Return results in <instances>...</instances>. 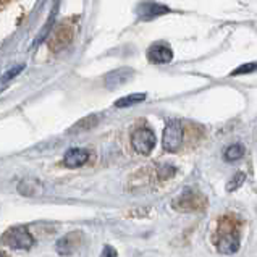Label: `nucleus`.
<instances>
[{
    "instance_id": "nucleus-7",
    "label": "nucleus",
    "mask_w": 257,
    "mask_h": 257,
    "mask_svg": "<svg viewBox=\"0 0 257 257\" xmlns=\"http://www.w3.org/2000/svg\"><path fill=\"white\" fill-rule=\"evenodd\" d=\"M87 160H89V152L81 148H73L65 152L63 164L68 168H78V167H83Z\"/></svg>"
},
{
    "instance_id": "nucleus-4",
    "label": "nucleus",
    "mask_w": 257,
    "mask_h": 257,
    "mask_svg": "<svg viewBox=\"0 0 257 257\" xmlns=\"http://www.w3.org/2000/svg\"><path fill=\"white\" fill-rule=\"evenodd\" d=\"M81 239H83V234L79 231H73L70 234H65L63 238L57 241V244H55L57 252L60 255H71L79 247V244H81Z\"/></svg>"
},
{
    "instance_id": "nucleus-10",
    "label": "nucleus",
    "mask_w": 257,
    "mask_h": 257,
    "mask_svg": "<svg viewBox=\"0 0 257 257\" xmlns=\"http://www.w3.org/2000/svg\"><path fill=\"white\" fill-rule=\"evenodd\" d=\"M133 75V70L130 68H120L116 71H112L110 75H107L105 78V84L108 87H116V86H121L123 83H126L128 79Z\"/></svg>"
},
{
    "instance_id": "nucleus-19",
    "label": "nucleus",
    "mask_w": 257,
    "mask_h": 257,
    "mask_svg": "<svg viewBox=\"0 0 257 257\" xmlns=\"http://www.w3.org/2000/svg\"><path fill=\"white\" fill-rule=\"evenodd\" d=\"M100 257H118V254H116V251L112 246H105L104 249H102Z\"/></svg>"
},
{
    "instance_id": "nucleus-20",
    "label": "nucleus",
    "mask_w": 257,
    "mask_h": 257,
    "mask_svg": "<svg viewBox=\"0 0 257 257\" xmlns=\"http://www.w3.org/2000/svg\"><path fill=\"white\" fill-rule=\"evenodd\" d=\"M0 257H4V255H2V252H0Z\"/></svg>"
},
{
    "instance_id": "nucleus-8",
    "label": "nucleus",
    "mask_w": 257,
    "mask_h": 257,
    "mask_svg": "<svg viewBox=\"0 0 257 257\" xmlns=\"http://www.w3.org/2000/svg\"><path fill=\"white\" fill-rule=\"evenodd\" d=\"M71 38H73L71 28L68 25H63L54 33L52 39H50L49 44H50V47H52V49H62L65 46H68V44L71 42Z\"/></svg>"
},
{
    "instance_id": "nucleus-16",
    "label": "nucleus",
    "mask_w": 257,
    "mask_h": 257,
    "mask_svg": "<svg viewBox=\"0 0 257 257\" xmlns=\"http://www.w3.org/2000/svg\"><path fill=\"white\" fill-rule=\"evenodd\" d=\"M257 71V62H251V63H243L239 65L238 68H234L231 71L230 76H239V75H247V73H252Z\"/></svg>"
},
{
    "instance_id": "nucleus-13",
    "label": "nucleus",
    "mask_w": 257,
    "mask_h": 257,
    "mask_svg": "<svg viewBox=\"0 0 257 257\" xmlns=\"http://www.w3.org/2000/svg\"><path fill=\"white\" fill-rule=\"evenodd\" d=\"M146 95L144 92H136V94H130V95H124V97H121V99H118L115 102V107H118V108H121V107H131V105H135V104H139V102H143V100H146Z\"/></svg>"
},
{
    "instance_id": "nucleus-18",
    "label": "nucleus",
    "mask_w": 257,
    "mask_h": 257,
    "mask_svg": "<svg viewBox=\"0 0 257 257\" xmlns=\"http://www.w3.org/2000/svg\"><path fill=\"white\" fill-rule=\"evenodd\" d=\"M173 173H175V167L173 165H162L159 168V178L160 180L170 178V176H173Z\"/></svg>"
},
{
    "instance_id": "nucleus-12",
    "label": "nucleus",
    "mask_w": 257,
    "mask_h": 257,
    "mask_svg": "<svg viewBox=\"0 0 257 257\" xmlns=\"http://www.w3.org/2000/svg\"><path fill=\"white\" fill-rule=\"evenodd\" d=\"M99 118L97 115H87L84 118H81L78 123H75L70 130V133H83V131H89L92 130L95 124H97Z\"/></svg>"
},
{
    "instance_id": "nucleus-3",
    "label": "nucleus",
    "mask_w": 257,
    "mask_h": 257,
    "mask_svg": "<svg viewBox=\"0 0 257 257\" xmlns=\"http://www.w3.org/2000/svg\"><path fill=\"white\" fill-rule=\"evenodd\" d=\"M131 144H133V149L138 154L148 156L154 149V146H156V135H154L149 128L136 130L133 136H131Z\"/></svg>"
},
{
    "instance_id": "nucleus-5",
    "label": "nucleus",
    "mask_w": 257,
    "mask_h": 257,
    "mask_svg": "<svg viewBox=\"0 0 257 257\" xmlns=\"http://www.w3.org/2000/svg\"><path fill=\"white\" fill-rule=\"evenodd\" d=\"M218 252L222 254H234L239 249V233L236 230H230L228 233H222L218 243H217Z\"/></svg>"
},
{
    "instance_id": "nucleus-17",
    "label": "nucleus",
    "mask_w": 257,
    "mask_h": 257,
    "mask_svg": "<svg viewBox=\"0 0 257 257\" xmlns=\"http://www.w3.org/2000/svg\"><path fill=\"white\" fill-rule=\"evenodd\" d=\"M244 180H246V175H244V173H236V175H234L233 178H231V181L228 183V185H226V189H228V191L238 189V188L244 183Z\"/></svg>"
},
{
    "instance_id": "nucleus-15",
    "label": "nucleus",
    "mask_w": 257,
    "mask_h": 257,
    "mask_svg": "<svg viewBox=\"0 0 257 257\" xmlns=\"http://www.w3.org/2000/svg\"><path fill=\"white\" fill-rule=\"evenodd\" d=\"M23 70H25V65H23V63H21V65H17V67H12V68L2 76V81H0V86L9 84V83L12 81V79H13V78H17Z\"/></svg>"
},
{
    "instance_id": "nucleus-9",
    "label": "nucleus",
    "mask_w": 257,
    "mask_h": 257,
    "mask_svg": "<svg viewBox=\"0 0 257 257\" xmlns=\"http://www.w3.org/2000/svg\"><path fill=\"white\" fill-rule=\"evenodd\" d=\"M173 207L180 210H194L201 207V202H199V197L194 193H185L183 196H180L178 199L173 201Z\"/></svg>"
},
{
    "instance_id": "nucleus-6",
    "label": "nucleus",
    "mask_w": 257,
    "mask_h": 257,
    "mask_svg": "<svg viewBox=\"0 0 257 257\" xmlns=\"http://www.w3.org/2000/svg\"><path fill=\"white\" fill-rule=\"evenodd\" d=\"M148 58L156 65H165L168 62H172L173 52L170 47L164 46V44H154L148 52Z\"/></svg>"
},
{
    "instance_id": "nucleus-1",
    "label": "nucleus",
    "mask_w": 257,
    "mask_h": 257,
    "mask_svg": "<svg viewBox=\"0 0 257 257\" xmlns=\"http://www.w3.org/2000/svg\"><path fill=\"white\" fill-rule=\"evenodd\" d=\"M2 241L5 246H9L12 249H31L36 243V239L31 233H29L25 226H15V228H10L7 231Z\"/></svg>"
},
{
    "instance_id": "nucleus-11",
    "label": "nucleus",
    "mask_w": 257,
    "mask_h": 257,
    "mask_svg": "<svg viewBox=\"0 0 257 257\" xmlns=\"http://www.w3.org/2000/svg\"><path fill=\"white\" fill-rule=\"evenodd\" d=\"M170 10L167 9L164 5H159V4H143L139 5V15H141L143 20H152L159 17V15H164L168 13Z\"/></svg>"
},
{
    "instance_id": "nucleus-2",
    "label": "nucleus",
    "mask_w": 257,
    "mask_h": 257,
    "mask_svg": "<svg viewBox=\"0 0 257 257\" xmlns=\"http://www.w3.org/2000/svg\"><path fill=\"white\" fill-rule=\"evenodd\" d=\"M183 143V124L178 120H172L167 123L164 130V141L162 146L168 152H175Z\"/></svg>"
},
{
    "instance_id": "nucleus-14",
    "label": "nucleus",
    "mask_w": 257,
    "mask_h": 257,
    "mask_svg": "<svg viewBox=\"0 0 257 257\" xmlns=\"http://www.w3.org/2000/svg\"><path fill=\"white\" fill-rule=\"evenodd\" d=\"M244 154V148L241 144H233L230 146L228 149L225 151V160H228V162H234V160H239L243 157Z\"/></svg>"
}]
</instances>
